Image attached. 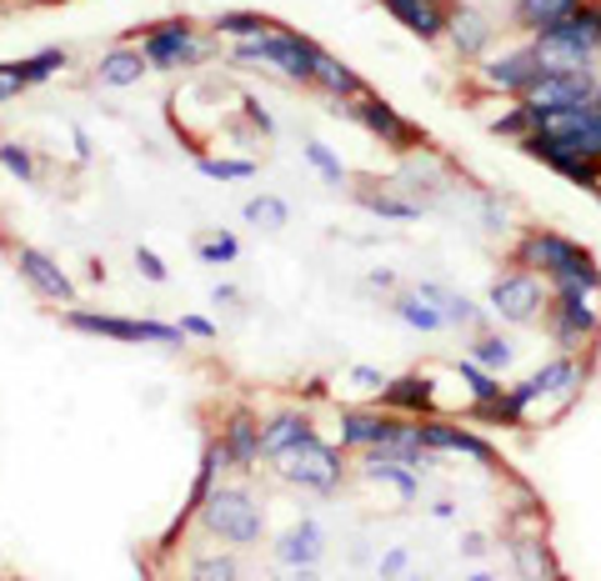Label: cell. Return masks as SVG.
I'll use <instances>...</instances> for the list:
<instances>
[{"instance_id": "obj_49", "label": "cell", "mask_w": 601, "mask_h": 581, "mask_svg": "<svg viewBox=\"0 0 601 581\" xmlns=\"http://www.w3.org/2000/svg\"><path fill=\"white\" fill-rule=\"evenodd\" d=\"M211 301H216V306H241V291H236V286H216Z\"/></svg>"}, {"instance_id": "obj_20", "label": "cell", "mask_w": 601, "mask_h": 581, "mask_svg": "<svg viewBox=\"0 0 601 581\" xmlns=\"http://www.w3.org/2000/svg\"><path fill=\"white\" fill-rule=\"evenodd\" d=\"M146 71L151 65H146V56H141V46H135V40H121V46H111L106 56H100L96 81L100 86H111V90H125V86H135Z\"/></svg>"}, {"instance_id": "obj_5", "label": "cell", "mask_w": 601, "mask_h": 581, "mask_svg": "<svg viewBox=\"0 0 601 581\" xmlns=\"http://www.w3.org/2000/svg\"><path fill=\"white\" fill-rule=\"evenodd\" d=\"M61 322L81 336H100V341H125V347H141V341H156V347H181L185 331L171 322H135V316H106V311H75L65 306Z\"/></svg>"}, {"instance_id": "obj_34", "label": "cell", "mask_w": 601, "mask_h": 581, "mask_svg": "<svg viewBox=\"0 0 601 581\" xmlns=\"http://www.w3.org/2000/svg\"><path fill=\"white\" fill-rule=\"evenodd\" d=\"M196 261H206V266H231V261H241V241H236L231 231L196 235Z\"/></svg>"}, {"instance_id": "obj_37", "label": "cell", "mask_w": 601, "mask_h": 581, "mask_svg": "<svg viewBox=\"0 0 601 581\" xmlns=\"http://www.w3.org/2000/svg\"><path fill=\"white\" fill-rule=\"evenodd\" d=\"M65 56L61 46H50V50H40V56H31V61H21V71H25V86H40V81H50L56 71H65Z\"/></svg>"}, {"instance_id": "obj_46", "label": "cell", "mask_w": 601, "mask_h": 581, "mask_svg": "<svg viewBox=\"0 0 601 581\" xmlns=\"http://www.w3.org/2000/svg\"><path fill=\"white\" fill-rule=\"evenodd\" d=\"M245 121L256 125L261 136H276V121H271V111L261 106V100H251V96H245Z\"/></svg>"}, {"instance_id": "obj_11", "label": "cell", "mask_w": 601, "mask_h": 581, "mask_svg": "<svg viewBox=\"0 0 601 581\" xmlns=\"http://www.w3.org/2000/svg\"><path fill=\"white\" fill-rule=\"evenodd\" d=\"M336 111H346V116H357L361 125H366L371 136H381L386 146H396V150H417L421 141V131L411 121H406L401 111H396L392 100H381V96H371V90H361V96H351V100H336Z\"/></svg>"}, {"instance_id": "obj_21", "label": "cell", "mask_w": 601, "mask_h": 581, "mask_svg": "<svg viewBox=\"0 0 601 581\" xmlns=\"http://www.w3.org/2000/svg\"><path fill=\"white\" fill-rule=\"evenodd\" d=\"M311 436V416L306 411H281V416H271L266 426H261V457H286L296 441H306Z\"/></svg>"}, {"instance_id": "obj_27", "label": "cell", "mask_w": 601, "mask_h": 581, "mask_svg": "<svg viewBox=\"0 0 601 581\" xmlns=\"http://www.w3.org/2000/svg\"><path fill=\"white\" fill-rule=\"evenodd\" d=\"M417 291H421V296H426V301H436V306L446 311V322H452V331H461V326H467V331H481V326H486L481 306H471V301L461 296V291H446V286H436V281H421Z\"/></svg>"}, {"instance_id": "obj_35", "label": "cell", "mask_w": 601, "mask_h": 581, "mask_svg": "<svg viewBox=\"0 0 601 581\" xmlns=\"http://www.w3.org/2000/svg\"><path fill=\"white\" fill-rule=\"evenodd\" d=\"M456 376L471 386V396H477V407H486V401H496L502 396V382H496V372H486L481 361H456Z\"/></svg>"}, {"instance_id": "obj_18", "label": "cell", "mask_w": 601, "mask_h": 581, "mask_svg": "<svg viewBox=\"0 0 601 581\" xmlns=\"http://www.w3.org/2000/svg\"><path fill=\"white\" fill-rule=\"evenodd\" d=\"M392 21H401L411 36L442 40L446 36V0H381Z\"/></svg>"}, {"instance_id": "obj_9", "label": "cell", "mask_w": 601, "mask_h": 581, "mask_svg": "<svg viewBox=\"0 0 601 581\" xmlns=\"http://www.w3.org/2000/svg\"><path fill=\"white\" fill-rule=\"evenodd\" d=\"M276 461H281L286 482L306 486V492H336V486H341V476H346L341 457H336V446H326L316 432H311L306 441H296L291 451H286V457H276Z\"/></svg>"}, {"instance_id": "obj_17", "label": "cell", "mask_w": 601, "mask_h": 581, "mask_svg": "<svg viewBox=\"0 0 601 581\" xmlns=\"http://www.w3.org/2000/svg\"><path fill=\"white\" fill-rule=\"evenodd\" d=\"M421 441L431 446V451H456V457H471L477 467L496 471L502 461H496V451H491L481 436L461 432V426H446V421H421Z\"/></svg>"}, {"instance_id": "obj_32", "label": "cell", "mask_w": 601, "mask_h": 581, "mask_svg": "<svg viewBox=\"0 0 601 581\" xmlns=\"http://www.w3.org/2000/svg\"><path fill=\"white\" fill-rule=\"evenodd\" d=\"M271 15H256V11H226L211 21V31L216 36H231V40H245V36H261V31H271Z\"/></svg>"}, {"instance_id": "obj_22", "label": "cell", "mask_w": 601, "mask_h": 581, "mask_svg": "<svg viewBox=\"0 0 601 581\" xmlns=\"http://www.w3.org/2000/svg\"><path fill=\"white\" fill-rule=\"evenodd\" d=\"M361 471H366L371 482L396 486V496H401V501H417V496H421L417 471H411V467H401V461H396V457H386L381 446H366V457H361Z\"/></svg>"}, {"instance_id": "obj_44", "label": "cell", "mask_w": 601, "mask_h": 581, "mask_svg": "<svg viewBox=\"0 0 601 581\" xmlns=\"http://www.w3.org/2000/svg\"><path fill=\"white\" fill-rule=\"evenodd\" d=\"M25 90V71H21V61L15 65H0V100H15Z\"/></svg>"}, {"instance_id": "obj_36", "label": "cell", "mask_w": 601, "mask_h": 581, "mask_svg": "<svg viewBox=\"0 0 601 581\" xmlns=\"http://www.w3.org/2000/svg\"><path fill=\"white\" fill-rule=\"evenodd\" d=\"M196 171L211 175V181H251L261 171L251 156H226V161H211V156H196Z\"/></svg>"}, {"instance_id": "obj_30", "label": "cell", "mask_w": 601, "mask_h": 581, "mask_svg": "<svg viewBox=\"0 0 601 581\" xmlns=\"http://www.w3.org/2000/svg\"><path fill=\"white\" fill-rule=\"evenodd\" d=\"M241 216L256 226V231H281V226L291 221V206H286L281 196H271V191H266V196H251V201H245Z\"/></svg>"}, {"instance_id": "obj_31", "label": "cell", "mask_w": 601, "mask_h": 581, "mask_svg": "<svg viewBox=\"0 0 601 581\" xmlns=\"http://www.w3.org/2000/svg\"><path fill=\"white\" fill-rule=\"evenodd\" d=\"M361 206L371 210V216H381V221H421V206L417 201H401V196H386V191H361Z\"/></svg>"}, {"instance_id": "obj_48", "label": "cell", "mask_w": 601, "mask_h": 581, "mask_svg": "<svg viewBox=\"0 0 601 581\" xmlns=\"http://www.w3.org/2000/svg\"><path fill=\"white\" fill-rule=\"evenodd\" d=\"M456 546H461V557H481V552H486V536H481V532H467Z\"/></svg>"}, {"instance_id": "obj_39", "label": "cell", "mask_w": 601, "mask_h": 581, "mask_svg": "<svg viewBox=\"0 0 601 581\" xmlns=\"http://www.w3.org/2000/svg\"><path fill=\"white\" fill-rule=\"evenodd\" d=\"M301 156H306V161L316 166V171L326 175L332 186H341V181H346V166L336 161V156H332V150H326V146H321V141H306V146H301Z\"/></svg>"}, {"instance_id": "obj_28", "label": "cell", "mask_w": 601, "mask_h": 581, "mask_svg": "<svg viewBox=\"0 0 601 581\" xmlns=\"http://www.w3.org/2000/svg\"><path fill=\"white\" fill-rule=\"evenodd\" d=\"M392 311L411 326V331H452L446 311L436 306V301H426L421 291H401V296H392Z\"/></svg>"}, {"instance_id": "obj_43", "label": "cell", "mask_w": 601, "mask_h": 581, "mask_svg": "<svg viewBox=\"0 0 601 581\" xmlns=\"http://www.w3.org/2000/svg\"><path fill=\"white\" fill-rule=\"evenodd\" d=\"M392 382V376H381L376 366H351V386L357 391H371V396H381V386Z\"/></svg>"}, {"instance_id": "obj_29", "label": "cell", "mask_w": 601, "mask_h": 581, "mask_svg": "<svg viewBox=\"0 0 601 581\" xmlns=\"http://www.w3.org/2000/svg\"><path fill=\"white\" fill-rule=\"evenodd\" d=\"M311 81H316L326 96H336V100H351V96H361V75L351 71L346 61H336V56H326V50H316V71H311Z\"/></svg>"}, {"instance_id": "obj_42", "label": "cell", "mask_w": 601, "mask_h": 581, "mask_svg": "<svg viewBox=\"0 0 601 581\" xmlns=\"http://www.w3.org/2000/svg\"><path fill=\"white\" fill-rule=\"evenodd\" d=\"M516 561H521V571H556L546 561V546L541 542H516Z\"/></svg>"}, {"instance_id": "obj_8", "label": "cell", "mask_w": 601, "mask_h": 581, "mask_svg": "<svg viewBox=\"0 0 601 581\" xmlns=\"http://www.w3.org/2000/svg\"><path fill=\"white\" fill-rule=\"evenodd\" d=\"M531 131H546L552 141L601 161V106H552V111H527Z\"/></svg>"}, {"instance_id": "obj_38", "label": "cell", "mask_w": 601, "mask_h": 581, "mask_svg": "<svg viewBox=\"0 0 601 581\" xmlns=\"http://www.w3.org/2000/svg\"><path fill=\"white\" fill-rule=\"evenodd\" d=\"M0 166H5L15 181H36V156L25 146H15V141H0Z\"/></svg>"}, {"instance_id": "obj_6", "label": "cell", "mask_w": 601, "mask_h": 581, "mask_svg": "<svg viewBox=\"0 0 601 581\" xmlns=\"http://www.w3.org/2000/svg\"><path fill=\"white\" fill-rule=\"evenodd\" d=\"M556 286V301H552V336L562 351H577L581 341L597 336V296L601 286L587 281H552Z\"/></svg>"}, {"instance_id": "obj_3", "label": "cell", "mask_w": 601, "mask_h": 581, "mask_svg": "<svg viewBox=\"0 0 601 581\" xmlns=\"http://www.w3.org/2000/svg\"><path fill=\"white\" fill-rule=\"evenodd\" d=\"M196 517L206 521L211 536H221V542H231V546H256L261 532H266V511H261L241 486H211Z\"/></svg>"}, {"instance_id": "obj_12", "label": "cell", "mask_w": 601, "mask_h": 581, "mask_svg": "<svg viewBox=\"0 0 601 581\" xmlns=\"http://www.w3.org/2000/svg\"><path fill=\"white\" fill-rule=\"evenodd\" d=\"M491 311L502 316V322H516V326H527L541 316V306H546V291H541V281L531 271H506L491 281L486 291Z\"/></svg>"}, {"instance_id": "obj_47", "label": "cell", "mask_w": 601, "mask_h": 581, "mask_svg": "<svg viewBox=\"0 0 601 581\" xmlns=\"http://www.w3.org/2000/svg\"><path fill=\"white\" fill-rule=\"evenodd\" d=\"M181 331L185 336H201V341H216V322H206V316H181Z\"/></svg>"}, {"instance_id": "obj_10", "label": "cell", "mask_w": 601, "mask_h": 581, "mask_svg": "<svg viewBox=\"0 0 601 581\" xmlns=\"http://www.w3.org/2000/svg\"><path fill=\"white\" fill-rule=\"evenodd\" d=\"M516 100H521L527 111H552V106H601V81H597V71H541Z\"/></svg>"}, {"instance_id": "obj_2", "label": "cell", "mask_w": 601, "mask_h": 581, "mask_svg": "<svg viewBox=\"0 0 601 581\" xmlns=\"http://www.w3.org/2000/svg\"><path fill=\"white\" fill-rule=\"evenodd\" d=\"M316 50L306 36H296V31H281V25H271L261 36H245L231 46V61H245V65H271V71H281L286 81H311L316 71Z\"/></svg>"}, {"instance_id": "obj_15", "label": "cell", "mask_w": 601, "mask_h": 581, "mask_svg": "<svg viewBox=\"0 0 601 581\" xmlns=\"http://www.w3.org/2000/svg\"><path fill=\"white\" fill-rule=\"evenodd\" d=\"M537 75H541V56L531 46L502 50V56L481 61V81H486L491 90H506V96H521V90H527Z\"/></svg>"}, {"instance_id": "obj_24", "label": "cell", "mask_w": 601, "mask_h": 581, "mask_svg": "<svg viewBox=\"0 0 601 581\" xmlns=\"http://www.w3.org/2000/svg\"><path fill=\"white\" fill-rule=\"evenodd\" d=\"M226 451H231V467L236 471H251L261 461V426L251 411H236L231 421H226Z\"/></svg>"}, {"instance_id": "obj_25", "label": "cell", "mask_w": 601, "mask_h": 581, "mask_svg": "<svg viewBox=\"0 0 601 581\" xmlns=\"http://www.w3.org/2000/svg\"><path fill=\"white\" fill-rule=\"evenodd\" d=\"M396 432V416H381V411H346L341 416V441L346 446H386Z\"/></svg>"}, {"instance_id": "obj_23", "label": "cell", "mask_w": 601, "mask_h": 581, "mask_svg": "<svg viewBox=\"0 0 601 581\" xmlns=\"http://www.w3.org/2000/svg\"><path fill=\"white\" fill-rule=\"evenodd\" d=\"M381 407H386V411H406V416L421 421L431 411V382H426V376H417V372L396 376V382L381 386Z\"/></svg>"}, {"instance_id": "obj_45", "label": "cell", "mask_w": 601, "mask_h": 581, "mask_svg": "<svg viewBox=\"0 0 601 581\" xmlns=\"http://www.w3.org/2000/svg\"><path fill=\"white\" fill-rule=\"evenodd\" d=\"M406 567H411V552H406V546H392V552H386V557L376 561V571H381V577H401Z\"/></svg>"}, {"instance_id": "obj_26", "label": "cell", "mask_w": 601, "mask_h": 581, "mask_svg": "<svg viewBox=\"0 0 601 581\" xmlns=\"http://www.w3.org/2000/svg\"><path fill=\"white\" fill-rule=\"evenodd\" d=\"M581 0H512V25L516 31H527V36H537V31H546V25H556L562 15H572Z\"/></svg>"}, {"instance_id": "obj_33", "label": "cell", "mask_w": 601, "mask_h": 581, "mask_svg": "<svg viewBox=\"0 0 601 581\" xmlns=\"http://www.w3.org/2000/svg\"><path fill=\"white\" fill-rule=\"evenodd\" d=\"M471 361H481L486 372H506L516 361V347L506 341V336H491V331H481L477 341H471Z\"/></svg>"}, {"instance_id": "obj_16", "label": "cell", "mask_w": 601, "mask_h": 581, "mask_svg": "<svg viewBox=\"0 0 601 581\" xmlns=\"http://www.w3.org/2000/svg\"><path fill=\"white\" fill-rule=\"evenodd\" d=\"M491 31H496V25H491L486 11L471 5V0H456L452 11H446V36H452V46H456L461 61H477L481 50L491 46Z\"/></svg>"}, {"instance_id": "obj_14", "label": "cell", "mask_w": 601, "mask_h": 581, "mask_svg": "<svg viewBox=\"0 0 601 581\" xmlns=\"http://www.w3.org/2000/svg\"><path fill=\"white\" fill-rule=\"evenodd\" d=\"M15 271L31 281V291L36 296H46V301H56V306H75V281L61 271V261H50L46 251H36V246H21L15 251Z\"/></svg>"}, {"instance_id": "obj_40", "label": "cell", "mask_w": 601, "mask_h": 581, "mask_svg": "<svg viewBox=\"0 0 601 581\" xmlns=\"http://www.w3.org/2000/svg\"><path fill=\"white\" fill-rule=\"evenodd\" d=\"M236 571H241V567H236L231 557H206V561L191 567V577H196V581H231Z\"/></svg>"}, {"instance_id": "obj_4", "label": "cell", "mask_w": 601, "mask_h": 581, "mask_svg": "<svg viewBox=\"0 0 601 581\" xmlns=\"http://www.w3.org/2000/svg\"><path fill=\"white\" fill-rule=\"evenodd\" d=\"M516 261H521V266H541L552 281L601 286V271H597V261H591V251L577 246V241H566V235H556V231H531L527 241L516 246Z\"/></svg>"}, {"instance_id": "obj_41", "label": "cell", "mask_w": 601, "mask_h": 581, "mask_svg": "<svg viewBox=\"0 0 601 581\" xmlns=\"http://www.w3.org/2000/svg\"><path fill=\"white\" fill-rule=\"evenodd\" d=\"M135 271L146 276V281H156V286H166V281H171V271H166V261H160L151 246H135Z\"/></svg>"}, {"instance_id": "obj_1", "label": "cell", "mask_w": 601, "mask_h": 581, "mask_svg": "<svg viewBox=\"0 0 601 581\" xmlns=\"http://www.w3.org/2000/svg\"><path fill=\"white\" fill-rule=\"evenodd\" d=\"M541 71H591L601 56V0H581L572 15L531 36Z\"/></svg>"}, {"instance_id": "obj_7", "label": "cell", "mask_w": 601, "mask_h": 581, "mask_svg": "<svg viewBox=\"0 0 601 581\" xmlns=\"http://www.w3.org/2000/svg\"><path fill=\"white\" fill-rule=\"evenodd\" d=\"M131 40H141V56L146 65L156 71H176V65H196L211 56V46L191 31V21H160V25H146V31H135Z\"/></svg>"}, {"instance_id": "obj_19", "label": "cell", "mask_w": 601, "mask_h": 581, "mask_svg": "<svg viewBox=\"0 0 601 581\" xmlns=\"http://www.w3.org/2000/svg\"><path fill=\"white\" fill-rule=\"evenodd\" d=\"M321 552H326V532H321L316 521H296L291 532H281V542H276V561H286V567L296 571H316Z\"/></svg>"}, {"instance_id": "obj_13", "label": "cell", "mask_w": 601, "mask_h": 581, "mask_svg": "<svg viewBox=\"0 0 601 581\" xmlns=\"http://www.w3.org/2000/svg\"><path fill=\"white\" fill-rule=\"evenodd\" d=\"M521 150H527V156H537V161H546L556 175H566L572 186L601 191V161H591V156H581V150L552 141L546 131H527V136H521Z\"/></svg>"}]
</instances>
